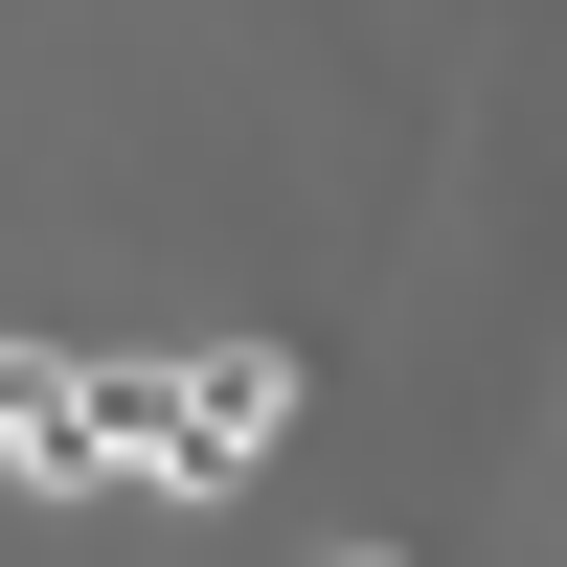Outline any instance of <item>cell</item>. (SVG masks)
<instances>
[{
	"instance_id": "1",
	"label": "cell",
	"mask_w": 567,
	"mask_h": 567,
	"mask_svg": "<svg viewBox=\"0 0 567 567\" xmlns=\"http://www.w3.org/2000/svg\"><path fill=\"white\" fill-rule=\"evenodd\" d=\"M272 432H296V363H272V341H227V363H159V386H136V477H159V499H227V477H272Z\"/></svg>"
},
{
	"instance_id": "2",
	"label": "cell",
	"mask_w": 567,
	"mask_h": 567,
	"mask_svg": "<svg viewBox=\"0 0 567 567\" xmlns=\"http://www.w3.org/2000/svg\"><path fill=\"white\" fill-rule=\"evenodd\" d=\"M341 567H386V545H341Z\"/></svg>"
}]
</instances>
